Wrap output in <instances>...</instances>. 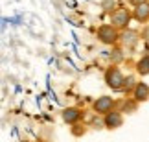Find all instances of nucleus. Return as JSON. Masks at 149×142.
Returning a JSON list of instances; mask_svg holds the SVG:
<instances>
[{
    "label": "nucleus",
    "instance_id": "f257e3e1",
    "mask_svg": "<svg viewBox=\"0 0 149 142\" xmlns=\"http://www.w3.org/2000/svg\"><path fill=\"white\" fill-rule=\"evenodd\" d=\"M105 83L107 87H111L112 90H122L123 89V83H125V78L122 70L118 66H109L105 70Z\"/></svg>",
    "mask_w": 149,
    "mask_h": 142
},
{
    "label": "nucleus",
    "instance_id": "f03ea898",
    "mask_svg": "<svg viewBox=\"0 0 149 142\" xmlns=\"http://www.w3.org/2000/svg\"><path fill=\"white\" fill-rule=\"evenodd\" d=\"M98 39L103 44H114L120 39V33H118V28H114L112 24H103L100 26L98 30Z\"/></svg>",
    "mask_w": 149,
    "mask_h": 142
},
{
    "label": "nucleus",
    "instance_id": "7ed1b4c3",
    "mask_svg": "<svg viewBox=\"0 0 149 142\" xmlns=\"http://www.w3.org/2000/svg\"><path fill=\"white\" fill-rule=\"evenodd\" d=\"M129 20H131V13H129V9L120 8V9H116V11L112 13V26H114V28H118V30H123V28H127Z\"/></svg>",
    "mask_w": 149,
    "mask_h": 142
},
{
    "label": "nucleus",
    "instance_id": "20e7f679",
    "mask_svg": "<svg viewBox=\"0 0 149 142\" xmlns=\"http://www.w3.org/2000/svg\"><path fill=\"white\" fill-rule=\"evenodd\" d=\"M114 105H116V101H114L112 98H109V96H101V98H98L94 101V111L98 113V115H107V113L114 111Z\"/></svg>",
    "mask_w": 149,
    "mask_h": 142
},
{
    "label": "nucleus",
    "instance_id": "39448f33",
    "mask_svg": "<svg viewBox=\"0 0 149 142\" xmlns=\"http://www.w3.org/2000/svg\"><path fill=\"white\" fill-rule=\"evenodd\" d=\"M123 124V115L122 111H111L105 115V127L107 129H118Z\"/></svg>",
    "mask_w": 149,
    "mask_h": 142
},
{
    "label": "nucleus",
    "instance_id": "423d86ee",
    "mask_svg": "<svg viewBox=\"0 0 149 142\" xmlns=\"http://www.w3.org/2000/svg\"><path fill=\"white\" fill-rule=\"evenodd\" d=\"M133 98L134 101H147L149 100V85L147 83H136L133 89Z\"/></svg>",
    "mask_w": 149,
    "mask_h": 142
},
{
    "label": "nucleus",
    "instance_id": "0eeeda50",
    "mask_svg": "<svg viewBox=\"0 0 149 142\" xmlns=\"http://www.w3.org/2000/svg\"><path fill=\"white\" fill-rule=\"evenodd\" d=\"M133 17L138 22H147L149 20V2H146V4H140V6H134V13H133Z\"/></svg>",
    "mask_w": 149,
    "mask_h": 142
},
{
    "label": "nucleus",
    "instance_id": "6e6552de",
    "mask_svg": "<svg viewBox=\"0 0 149 142\" xmlns=\"http://www.w3.org/2000/svg\"><path fill=\"white\" fill-rule=\"evenodd\" d=\"M79 118H81V111L77 107H68V109L63 111V120L66 124H76Z\"/></svg>",
    "mask_w": 149,
    "mask_h": 142
},
{
    "label": "nucleus",
    "instance_id": "1a4fd4ad",
    "mask_svg": "<svg viewBox=\"0 0 149 142\" xmlns=\"http://www.w3.org/2000/svg\"><path fill=\"white\" fill-rule=\"evenodd\" d=\"M136 72H138L140 76H147L149 74V54L142 55V59L136 63Z\"/></svg>",
    "mask_w": 149,
    "mask_h": 142
},
{
    "label": "nucleus",
    "instance_id": "9d476101",
    "mask_svg": "<svg viewBox=\"0 0 149 142\" xmlns=\"http://www.w3.org/2000/svg\"><path fill=\"white\" fill-rule=\"evenodd\" d=\"M133 83H134V78H131V76L125 78V83H123V89L122 90H129L131 87H133Z\"/></svg>",
    "mask_w": 149,
    "mask_h": 142
},
{
    "label": "nucleus",
    "instance_id": "9b49d317",
    "mask_svg": "<svg viewBox=\"0 0 149 142\" xmlns=\"http://www.w3.org/2000/svg\"><path fill=\"white\" fill-rule=\"evenodd\" d=\"M103 8H105L107 11H111L109 8H114V0H105V2H103Z\"/></svg>",
    "mask_w": 149,
    "mask_h": 142
},
{
    "label": "nucleus",
    "instance_id": "f8f14e48",
    "mask_svg": "<svg viewBox=\"0 0 149 142\" xmlns=\"http://www.w3.org/2000/svg\"><path fill=\"white\" fill-rule=\"evenodd\" d=\"M131 4H134V6H140V4H146L147 0H129Z\"/></svg>",
    "mask_w": 149,
    "mask_h": 142
},
{
    "label": "nucleus",
    "instance_id": "ddd939ff",
    "mask_svg": "<svg viewBox=\"0 0 149 142\" xmlns=\"http://www.w3.org/2000/svg\"><path fill=\"white\" fill-rule=\"evenodd\" d=\"M147 2H149V0H147Z\"/></svg>",
    "mask_w": 149,
    "mask_h": 142
}]
</instances>
